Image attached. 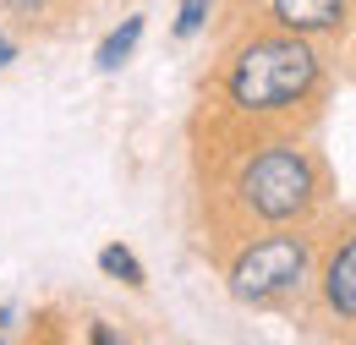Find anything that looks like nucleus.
<instances>
[{
	"label": "nucleus",
	"instance_id": "f257e3e1",
	"mask_svg": "<svg viewBox=\"0 0 356 345\" xmlns=\"http://www.w3.org/2000/svg\"><path fill=\"white\" fill-rule=\"evenodd\" d=\"M312 83H318V55H312V44L302 33H268V39H252L241 55H236V66H230V104L236 110H252V115H264V110H285V104H296V99H307Z\"/></svg>",
	"mask_w": 356,
	"mask_h": 345
},
{
	"label": "nucleus",
	"instance_id": "f03ea898",
	"mask_svg": "<svg viewBox=\"0 0 356 345\" xmlns=\"http://www.w3.org/2000/svg\"><path fill=\"white\" fill-rule=\"evenodd\" d=\"M312 192H318V170L296 143H274L241 170V203L258 219H274V225L296 219L312 203Z\"/></svg>",
	"mask_w": 356,
	"mask_h": 345
},
{
	"label": "nucleus",
	"instance_id": "7ed1b4c3",
	"mask_svg": "<svg viewBox=\"0 0 356 345\" xmlns=\"http://www.w3.org/2000/svg\"><path fill=\"white\" fill-rule=\"evenodd\" d=\"M307 258H312V247L302 236H264V241H252V247L236 252V263H230V291L241 302H274V296H285V291L302 285Z\"/></svg>",
	"mask_w": 356,
	"mask_h": 345
},
{
	"label": "nucleus",
	"instance_id": "20e7f679",
	"mask_svg": "<svg viewBox=\"0 0 356 345\" xmlns=\"http://www.w3.org/2000/svg\"><path fill=\"white\" fill-rule=\"evenodd\" d=\"M274 22L285 28V33H334L340 22H346V0H274Z\"/></svg>",
	"mask_w": 356,
	"mask_h": 345
},
{
	"label": "nucleus",
	"instance_id": "39448f33",
	"mask_svg": "<svg viewBox=\"0 0 356 345\" xmlns=\"http://www.w3.org/2000/svg\"><path fill=\"white\" fill-rule=\"evenodd\" d=\"M323 296H329V307H334L340 318L356 323V236L329 258V268H323Z\"/></svg>",
	"mask_w": 356,
	"mask_h": 345
},
{
	"label": "nucleus",
	"instance_id": "423d86ee",
	"mask_svg": "<svg viewBox=\"0 0 356 345\" xmlns=\"http://www.w3.org/2000/svg\"><path fill=\"white\" fill-rule=\"evenodd\" d=\"M137 39H143V17H127V22H121L110 39L99 44V55H93V61H99V72H115V66L132 55V44H137Z\"/></svg>",
	"mask_w": 356,
	"mask_h": 345
},
{
	"label": "nucleus",
	"instance_id": "0eeeda50",
	"mask_svg": "<svg viewBox=\"0 0 356 345\" xmlns=\"http://www.w3.org/2000/svg\"><path fill=\"white\" fill-rule=\"evenodd\" d=\"M99 268H104V274H115L121 285H143V263H137L121 241H110V247L99 252Z\"/></svg>",
	"mask_w": 356,
	"mask_h": 345
},
{
	"label": "nucleus",
	"instance_id": "6e6552de",
	"mask_svg": "<svg viewBox=\"0 0 356 345\" xmlns=\"http://www.w3.org/2000/svg\"><path fill=\"white\" fill-rule=\"evenodd\" d=\"M209 11H214V0H181L176 33H181V39H192V33H203V22H209Z\"/></svg>",
	"mask_w": 356,
	"mask_h": 345
},
{
	"label": "nucleus",
	"instance_id": "1a4fd4ad",
	"mask_svg": "<svg viewBox=\"0 0 356 345\" xmlns=\"http://www.w3.org/2000/svg\"><path fill=\"white\" fill-rule=\"evenodd\" d=\"M6 6H11L17 17H44V11L55 6V0H6Z\"/></svg>",
	"mask_w": 356,
	"mask_h": 345
},
{
	"label": "nucleus",
	"instance_id": "9d476101",
	"mask_svg": "<svg viewBox=\"0 0 356 345\" xmlns=\"http://www.w3.org/2000/svg\"><path fill=\"white\" fill-rule=\"evenodd\" d=\"M11 61H17V44H11L6 33H0V66H11Z\"/></svg>",
	"mask_w": 356,
	"mask_h": 345
}]
</instances>
